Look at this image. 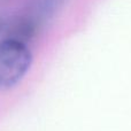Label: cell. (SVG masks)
<instances>
[{
	"label": "cell",
	"mask_w": 131,
	"mask_h": 131,
	"mask_svg": "<svg viewBox=\"0 0 131 131\" xmlns=\"http://www.w3.org/2000/svg\"><path fill=\"white\" fill-rule=\"evenodd\" d=\"M32 64V53L27 44L13 38L0 40V91L16 86Z\"/></svg>",
	"instance_id": "cell-1"
},
{
	"label": "cell",
	"mask_w": 131,
	"mask_h": 131,
	"mask_svg": "<svg viewBox=\"0 0 131 131\" xmlns=\"http://www.w3.org/2000/svg\"><path fill=\"white\" fill-rule=\"evenodd\" d=\"M64 2L66 0H30L24 16L41 29L44 24L58 13Z\"/></svg>",
	"instance_id": "cell-2"
},
{
	"label": "cell",
	"mask_w": 131,
	"mask_h": 131,
	"mask_svg": "<svg viewBox=\"0 0 131 131\" xmlns=\"http://www.w3.org/2000/svg\"><path fill=\"white\" fill-rule=\"evenodd\" d=\"M2 28H4V24H2V22H0V32H1Z\"/></svg>",
	"instance_id": "cell-3"
}]
</instances>
